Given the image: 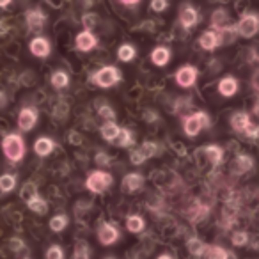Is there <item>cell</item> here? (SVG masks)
Here are the masks:
<instances>
[{"label": "cell", "instance_id": "f907efd6", "mask_svg": "<svg viewBox=\"0 0 259 259\" xmlns=\"http://www.w3.org/2000/svg\"><path fill=\"white\" fill-rule=\"evenodd\" d=\"M107 259H114V257H107Z\"/></svg>", "mask_w": 259, "mask_h": 259}, {"label": "cell", "instance_id": "ab89813d", "mask_svg": "<svg viewBox=\"0 0 259 259\" xmlns=\"http://www.w3.org/2000/svg\"><path fill=\"white\" fill-rule=\"evenodd\" d=\"M94 162H96L98 167H108V165H110V162H112V158H110V155H107V153L100 151L96 155V158H94Z\"/></svg>", "mask_w": 259, "mask_h": 259}, {"label": "cell", "instance_id": "f546056e", "mask_svg": "<svg viewBox=\"0 0 259 259\" xmlns=\"http://www.w3.org/2000/svg\"><path fill=\"white\" fill-rule=\"evenodd\" d=\"M204 254H206V259H229V252L224 247H219V245L206 247Z\"/></svg>", "mask_w": 259, "mask_h": 259}, {"label": "cell", "instance_id": "6da1fadb", "mask_svg": "<svg viewBox=\"0 0 259 259\" xmlns=\"http://www.w3.org/2000/svg\"><path fill=\"white\" fill-rule=\"evenodd\" d=\"M0 146H2V151H4L6 158H8L11 163H20L23 158H25L27 146H25V139H23V135L8 134L4 139H2Z\"/></svg>", "mask_w": 259, "mask_h": 259}, {"label": "cell", "instance_id": "74e56055", "mask_svg": "<svg viewBox=\"0 0 259 259\" xmlns=\"http://www.w3.org/2000/svg\"><path fill=\"white\" fill-rule=\"evenodd\" d=\"M73 259H91L89 247H87L85 243H80L78 247L75 248V252H73Z\"/></svg>", "mask_w": 259, "mask_h": 259}, {"label": "cell", "instance_id": "9a60e30c", "mask_svg": "<svg viewBox=\"0 0 259 259\" xmlns=\"http://www.w3.org/2000/svg\"><path fill=\"white\" fill-rule=\"evenodd\" d=\"M121 185H122V190L128 192V194L137 192V190H141L142 185H144V176H142L141 172H130L122 178Z\"/></svg>", "mask_w": 259, "mask_h": 259}, {"label": "cell", "instance_id": "f35d334b", "mask_svg": "<svg viewBox=\"0 0 259 259\" xmlns=\"http://www.w3.org/2000/svg\"><path fill=\"white\" fill-rule=\"evenodd\" d=\"M149 8H151V11H155V13H163L167 8H169V0H151Z\"/></svg>", "mask_w": 259, "mask_h": 259}, {"label": "cell", "instance_id": "c3c4849f", "mask_svg": "<svg viewBox=\"0 0 259 259\" xmlns=\"http://www.w3.org/2000/svg\"><path fill=\"white\" fill-rule=\"evenodd\" d=\"M156 259H172V257H170L169 254H162V255H158Z\"/></svg>", "mask_w": 259, "mask_h": 259}, {"label": "cell", "instance_id": "836d02e7", "mask_svg": "<svg viewBox=\"0 0 259 259\" xmlns=\"http://www.w3.org/2000/svg\"><path fill=\"white\" fill-rule=\"evenodd\" d=\"M34 195H37V185L32 183V181H29V183L23 185V188H22V197H23V201H29V199L34 197Z\"/></svg>", "mask_w": 259, "mask_h": 259}, {"label": "cell", "instance_id": "3957f363", "mask_svg": "<svg viewBox=\"0 0 259 259\" xmlns=\"http://www.w3.org/2000/svg\"><path fill=\"white\" fill-rule=\"evenodd\" d=\"M209 124H211V119L206 112H195L183 117V132L187 137H197L201 130L209 128Z\"/></svg>", "mask_w": 259, "mask_h": 259}, {"label": "cell", "instance_id": "ac0fdd59", "mask_svg": "<svg viewBox=\"0 0 259 259\" xmlns=\"http://www.w3.org/2000/svg\"><path fill=\"white\" fill-rule=\"evenodd\" d=\"M250 122H252L250 115H248L247 112H236V114H233V117H231V126H233V130L238 132V134H243L245 128H247Z\"/></svg>", "mask_w": 259, "mask_h": 259}, {"label": "cell", "instance_id": "ee69618b", "mask_svg": "<svg viewBox=\"0 0 259 259\" xmlns=\"http://www.w3.org/2000/svg\"><path fill=\"white\" fill-rule=\"evenodd\" d=\"M144 119H146V121H149V122H153V121H156L158 117H156V114H155L153 110H148V112L144 114Z\"/></svg>", "mask_w": 259, "mask_h": 259}, {"label": "cell", "instance_id": "d4e9b609", "mask_svg": "<svg viewBox=\"0 0 259 259\" xmlns=\"http://www.w3.org/2000/svg\"><path fill=\"white\" fill-rule=\"evenodd\" d=\"M135 57H137V50H135L134 45L122 43L121 47L117 48V59L121 62H132Z\"/></svg>", "mask_w": 259, "mask_h": 259}, {"label": "cell", "instance_id": "e0dca14e", "mask_svg": "<svg viewBox=\"0 0 259 259\" xmlns=\"http://www.w3.org/2000/svg\"><path fill=\"white\" fill-rule=\"evenodd\" d=\"M151 62L155 66H158V68H163V66H167L170 62V57H172V52H170L169 47H156L153 48L151 52Z\"/></svg>", "mask_w": 259, "mask_h": 259}, {"label": "cell", "instance_id": "7dc6e473", "mask_svg": "<svg viewBox=\"0 0 259 259\" xmlns=\"http://www.w3.org/2000/svg\"><path fill=\"white\" fill-rule=\"evenodd\" d=\"M4 105H6V93L0 91V107H4Z\"/></svg>", "mask_w": 259, "mask_h": 259}, {"label": "cell", "instance_id": "484cf974", "mask_svg": "<svg viewBox=\"0 0 259 259\" xmlns=\"http://www.w3.org/2000/svg\"><path fill=\"white\" fill-rule=\"evenodd\" d=\"M204 155L208 156V160L213 163V165H219V163H222V160H224V149L217 144H209L204 148Z\"/></svg>", "mask_w": 259, "mask_h": 259}, {"label": "cell", "instance_id": "603a6c76", "mask_svg": "<svg viewBox=\"0 0 259 259\" xmlns=\"http://www.w3.org/2000/svg\"><path fill=\"white\" fill-rule=\"evenodd\" d=\"M16 174H11V172H4L0 176V194H11L13 190L16 188Z\"/></svg>", "mask_w": 259, "mask_h": 259}, {"label": "cell", "instance_id": "30bf717a", "mask_svg": "<svg viewBox=\"0 0 259 259\" xmlns=\"http://www.w3.org/2000/svg\"><path fill=\"white\" fill-rule=\"evenodd\" d=\"M201 16H199V11L194 8V6H183L180 11V23L183 29H194L199 23Z\"/></svg>", "mask_w": 259, "mask_h": 259}, {"label": "cell", "instance_id": "60d3db41", "mask_svg": "<svg viewBox=\"0 0 259 259\" xmlns=\"http://www.w3.org/2000/svg\"><path fill=\"white\" fill-rule=\"evenodd\" d=\"M245 135H247L250 141H255L257 139V134H259V126L255 124V122H250V124L245 128V132H243Z\"/></svg>", "mask_w": 259, "mask_h": 259}, {"label": "cell", "instance_id": "681fc988", "mask_svg": "<svg viewBox=\"0 0 259 259\" xmlns=\"http://www.w3.org/2000/svg\"><path fill=\"white\" fill-rule=\"evenodd\" d=\"M219 2H222V4H227V2H229V0H219Z\"/></svg>", "mask_w": 259, "mask_h": 259}, {"label": "cell", "instance_id": "f1b7e54d", "mask_svg": "<svg viewBox=\"0 0 259 259\" xmlns=\"http://www.w3.org/2000/svg\"><path fill=\"white\" fill-rule=\"evenodd\" d=\"M68 224H69V219H68V215H55V217H52L50 219V229L54 231V233H62V231L68 227Z\"/></svg>", "mask_w": 259, "mask_h": 259}, {"label": "cell", "instance_id": "1f68e13d", "mask_svg": "<svg viewBox=\"0 0 259 259\" xmlns=\"http://www.w3.org/2000/svg\"><path fill=\"white\" fill-rule=\"evenodd\" d=\"M139 151H141V155L144 156V160H149L153 158V156L158 153V144H155V142H144V144L141 146V148H137Z\"/></svg>", "mask_w": 259, "mask_h": 259}, {"label": "cell", "instance_id": "bcb514c9", "mask_svg": "<svg viewBox=\"0 0 259 259\" xmlns=\"http://www.w3.org/2000/svg\"><path fill=\"white\" fill-rule=\"evenodd\" d=\"M13 0H0V9H4V8H9L11 6Z\"/></svg>", "mask_w": 259, "mask_h": 259}, {"label": "cell", "instance_id": "5bb4252c", "mask_svg": "<svg viewBox=\"0 0 259 259\" xmlns=\"http://www.w3.org/2000/svg\"><path fill=\"white\" fill-rule=\"evenodd\" d=\"M57 148V144H55V141L52 137H37L36 142H34V153H36L37 156H41V158H47V156H50L52 153H54V149Z\"/></svg>", "mask_w": 259, "mask_h": 259}, {"label": "cell", "instance_id": "7a4b0ae2", "mask_svg": "<svg viewBox=\"0 0 259 259\" xmlns=\"http://www.w3.org/2000/svg\"><path fill=\"white\" fill-rule=\"evenodd\" d=\"M121 71L115 66H103V68H100L91 75V82L94 85L101 87V89H110V87L117 85L121 82Z\"/></svg>", "mask_w": 259, "mask_h": 259}, {"label": "cell", "instance_id": "e575fe53", "mask_svg": "<svg viewBox=\"0 0 259 259\" xmlns=\"http://www.w3.org/2000/svg\"><path fill=\"white\" fill-rule=\"evenodd\" d=\"M231 241H233L234 247H245L248 241V234L245 233V231H236V233L233 234V238H231Z\"/></svg>", "mask_w": 259, "mask_h": 259}, {"label": "cell", "instance_id": "f6af8a7d", "mask_svg": "<svg viewBox=\"0 0 259 259\" xmlns=\"http://www.w3.org/2000/svg\"><path fill=\"white\" fill-rule=\"evenodd\" d=\"M119 2H121L122 6H128V8H130V6H137V4H141L142 0H119Z\"/></svg>", "mask_w": 259, "mask_h": 259}, {"label": "cell", "instance_id": "52a82bcc", "mask_svg": "<svg viewBox=\"0 0 259 259\" xmlns=\"http://www.w3.org/2000/svg\"><path fill=\"white\" fill-rule=\"evenodd\" d=\"M197 76H199V69L192 64H185L181 66L180 69L176 71L174 78H176V83L183 89H190V87L195 85L197 82Z\"/></svg>", "mask_w": 259, "mask_h": 259}, {"label": "cell", "instance_id": "b9f144b4", "mask_svg": "<svg viewBox=\"0 0 259 259\" xmlns=\"http://www.w3.org/2000/svg\"><path fill=\"white\" fill-rule=\"evenodd\" d=\"M9 30H11V27H9V23L6 22V20H0V36H8Z\"/></svg>", "mask_w": 259, "mask_h": 259}, {"label": "cell", "instance_id": "277c9868", "mask_svg": "<svg viewBox=\"0 0 259 259\" xmlns=\"http://www.w3.org/2000/svg\"><path fill=\"white\" fill-rule=\"evenodd\" d=\"M114 183V176L107 170H93L85 180V188L93 194H103Z\"/></svg>", "mask_w": 259, "mask_h": 259}, {"label": "cell", "instance_id": "4fadbf2b", "mask_svg": "<svg viewBox=\"0 0 259 259\" xmlns=\"http://www.w3.org/2000/svg\"><path fill=\"white\" fill-rule=\"evenodd\" d=\"M220 45H222V37H220V34L215 32V30H206V32H202L201 36H199V47L206 52L217 50Z\"/></svg>", "mask_w": 259, "mask_h": 259}, {"label": "cell", "instance_id": "4316f807", "mask_svg": "<svg viewBox=\"0 0 259 259\" xmlns=\"http://www.w3.org/2000/svg\"><path fill=\"white\" fill-rule=\"evenodd\" d=\"M227 22H229V16L226 9H217L211 15V30H220L227 25Z\"/></svg>", "mask_w": 259, "mask_h": 259}, {"label": "cell", "instance_id": "cb8c5ba5", "mask_svg": "<svg viewBox=\"0 0 259 259\" xmlns=\"http://www.w3.org/2000/svg\"><path fill=\"white\" fill-rule=\"evenodd\" d=\"M144 227H146V222L141 215H128L126 217V229H128L130 233L139 234V233L144 231Z\"/></svg>", "mask_w": 259, "mask_h": 259}, {"label": "cell", "instance_id": "8d00e7d4", "mask_svg": "<svg viewBox=\"0 0 259 259\" xmlns=\"http://www.w3.org/2000/svg\"><path fill=\"white\" fill-rule=\"evenodd\" d=\"M47 259H64V250L61 245H52L47 250Z\"/></svg>", "mask_w": 259, "mask_h": 259}, {"label": "cell", "instance_id": "7402d4cb", "mask_svg": "<svg viewBox=\"0 0 259 259\" xmlns=\"http://www.w3.org/2000/svg\"><path fill=\"white\" fill-rule=\"evenodd\" d=\"M50 83L54 89L61 91V89H66L69 85V75L64 71V69H57V71L52 73L50 76Z\"/></svg>", "mask_w": 259, "mask_h": 259}, {"label": "cell", "instance_id": "d6986e66", "mask_svg": "<svg viewBox=\"0 0 259 259\" xmlns=\"http://www.w3.org/2000/svg\"><path fill=\"white\" fill-rule=\"evenodd\" d=\"M119 128H121V126H119L115 121H107V122H103V126L100 128V134L105 141L114 144L115 137H117V134H119Z\"/></svg>", "mask_w": 259, "mask_h": 259}, {"label": "cell", "instance_id": "d590c367", "mask_svg": "<svg viewBox=\"0 0 259 259\" xmlns=\"http://www.w3.org/2000/svg\"><path fill=\"white\" fill-rule=\"evenodd\" d=\"M98 114L103 119H107V121H115V112L110 105H101V107L98 108Z\"/></svg>", "mask_w": 259, "mask_h": 259}, {"label": "cell", "instance_id": "44dd1931", "mask_svg": "<svg viewBox=\"0 0 259 259\" xmlns=\"http://www.w3.org/2000/svg\"><path fill=\"white\" fill-rule=\"evenodd\" d=\"M25 202H27V208H29L32 213H36V215H45V213L48 211V202L45 201L39 194L30 197L29 201H25Z\"/></svg>", "mask_w": 259, "mask_h": 259}, {"label": "cell", "instance_id": "d6a6232c", "mask_svg": "<svg viewBox=\"0 0 259 259\" xmlns=\"http://www.w3.org/2000/svg\"><path fill=\"white\" fill-rule=\"evenodd\" d=\"M98 22H100V18H98L96 13H83V16H82L83 30H91V32H93V29L98 25Z\"/></svg>", "mask_w": 259, "mask_h": 259}, {"label": "cell", "instance_id": "83f0119b", "mask_svg": "<svg viewBox=\"0 0 259 259\" xmlns=\"http://www.w3.org/2000/svg\"><path fill=\"white\" fill-rule=\"evenodd\" d=\"M234 167L238 169V172H248V170L254 169V158L241 153L234 158Z\"/></svg>", "mask_w": 259, "mask_h": 259}, {"label": "cell", "instance_id": "ba28073f", "mask_svg": "<svg viewBox=\"0 0 259 259\" xmlns=\"http://www.w3.org/2000/svg\"><path fill=\"white\" fill-rule=\"evenodd\" d=\"M29 52L37 59H48L52 54V43L48 37L45 36H36L30 39L29 43Z\"/></svg>", "mask_w": 259, "mask_h": 259}, {"label": "cell", "instance_id": "4dcf8cb0", "mask_svg": "<svg viewBox=\"0 0 259 259\" xmlns=\"http://www.w3.org/2000/svg\"><path fill=\"white\" fill-rule=\"evenodd\" d=\"M187 245H188V250H190V254L195 255V257H201V255L204 254V250H206V245L202 243L199 238H190Z\"/></svg>", "mask_w": 259, "mask_h": 259}, {"label": "cell", "instance_id": "7bdbcfd3", "mask_svg": "<svg viewBox=\"0 0 259 259\" xmlns=\"http://www.w3.org/2000/svg\"><path fill=\"white\" fill-rule=\"evenodd\" d=\"M69 142L75 146H80L82 144V137H80L78 134H75V132H71V134H69Z\"/></svg>", "mask_w": 259, "mask_h": 259}, {"label": "cell", "instance_id": "7c38bea8", "mask_svg": "<svg viewBox=\"0 0 259 259\" xmlns=\"http://www.w3.org/2000/svg\"><path fill=\"white\" fill-rule=\"evenodd\" d=\"M48 16L45 15L43 11H41L39 8H32V9H27L25 13V22L27 25H29L30 30H41L43 29V25L47 23Z\"/></svg>", "mask_w": 259, "mask_h": 259}, {"label": "cell", "instance_id": "8fae6325", "mask_svg": "<svg viewBox=\"0 0 259 259\" xmlns=\"http://www.w3.org/2000/svg\"><path fill=\"white\" fill-rule=\"evenodd\" d=\"M75 47L80 52H91L98 47V36H94L91 30H82V32L76 34Z\"/></svg>", "mask_w": 259, "mask_h": 259}, {"label": "cell", "instance_id": "9c48e42d", "mask_svg": "<svg viewBox=\"0 0 259 259\" xmlns=\"http://www.w3.org/2000/svg\"><path fill=\"white\" fill-rule=\"evenodd\" d=\"M119 236H121V233H119V229L114 224L101 222L100 227H98V240H100L101 245H107V247L108 245H114L119 240Z\"/></svg>", "mask_w": 259, "mask_h": 259}, {"label": "cell", "instance_id": "8992f818", "mask_svg": "<svg viewBox=\"0 0 259 259\" xmlns=\"http://www.w3.org/2000/svg\"><path fill=\"white\" fill-rule=\"evenodd\" d=\"M37 121H39V110H37L36 107H32V105H25V107H22V110H20V114H18L20 132H23V134L32 132V130L36 128Z\"/></svg>", "mask_w": 259, "mask_h": 259}, {"label": "cell", "instance_id": "2e32d148", "mask_svg": "<svg viewBox=\"0 0 259 259\" xmlns=\"http://www.w3.org/2000/svg\"><path fill=\"white\" fill-rule=\"evenodd\" d=\"M238 89H240V82H238L234 76H224V78H220L219 82V94L224 98H231L234 96V94L238 93Z\"/></svg>", "mask_w": 259, "mask_h": 259}, {"label": "cell", "instance_id": "ffe728a7", "mask_svg": "<svg viewBox=\"0 0 259 259\" xmlns=\"http://www.w3.org/2000/svg\"><path fill=\"white\" fill-rule=\"evenodd\" d=\"M114 144H117L119 148H122V149L132 148V146L135 144V137H134V134H132V130L119 128V134H117V137H115Z\"/></svg>", "mask_w": 259, "mask_h": 259}, {"label": "cell", "instance_id": "5b68a950", "mask_svg": "<svg viewBox=\"0 0 259 259\" xmlns=\"http://www.w3.org/2000/svg\"><path fill=\"white\" fill-rule=\"evenodd\" d=\"M236 34L245 39H252V37L257 34L259 30V18L255 13H245V15L240 16L236 25Z\"/></svg>", "mask_w": 259, "mask_h": 259}]
</instances>
